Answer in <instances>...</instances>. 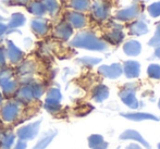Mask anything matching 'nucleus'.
Wrapping results in <instances>:
<instances>
[{
    "label": "nucleus",
    "mask_w": 160,
    "mask_h": 149,
    "mask_svg": "<svg viewBox=\"0 0 160 149\" xmlns=\"http://www.w3.org/2000/svg\"><path fill=\"white\" fill-rule=\"evenodd\" d=\"M19 113H20V110L17 105H14V103H8L1 110L2 121L6 122V123H12V122L18 120Z\"/></svg>",
    "instance_id": "obj_2"
},
{
    "label": "nucleus",
    "mask_w": 160,
    "mask_h": 149,
    "mask_svg": "<svg viewBox=\"0 0 160 149\" xmlns=\"http://www.w3.org/2000/svg\"><path fill=\"white\" fill-rule=\"evenodd\" d=\"M131 31H132V33L137 34V35H141V34H144V33H146V32H147V27H146L143 23L138 22V23H135L134 25L132 26Z\"/></svg>",
    "instance_id": "obj_14"
},
{
    "label": "nucleus",
    "mask_w": 160,
    "mask_h": 149,
    "mask_svg": "<svg viewBox=\"0 0 160 149\" xmlns=\"http://www.w3.org/2000/svg\"><path fill=\"white\" fill-rule=\"evenodd\" d=\"M148 74L150 77L154 78H160V67L156 64H152L148 67Z\"/></svg>",
    "instance_id": "obj_15"
},
{
    "label": "nucleus",
    "mask_w": 160,
    "mask_h": 149,
    "mask_svg": "<svg viewBox=\"0 0 160 149\" xmlns=\"http://www.w3.org/2000/svg\"><path fill=\"white\" fill-rule=\"evenodd\" d=\"M159 108H160V101H159Z\"/></svg>",
    "instance_id": "obj_23"
},
{
    "label": "nucleus",
    "mask_w": 160,
    "mask_h": 149,
    "mask_svg": "<svg viewBox=\"0 0 160 149\" xmlns=\"http://www.w3.org/2000/svg\"><path fill=\"white\" fill-rule=\"evenodd\" d=\"M88 145L92 149H106L108 144L103 141L102 136L100 135H92L88 138Z\"/></svg>",
    "instance_id": "obj_6"
},
{
    "label": "nucleus",
    "mask_w": 160,
    "mask_h": 149,
    "mask_svg": "<svg viewBox=\"0 0 160 149\" xmlns=\"http://www.w3.org/2000/svg\"><path fill=\"white\" fill-rule=\"evenodd\" d=\"M108 97V89L107 87L105 86H99L97 87L95 92H94V98H95L96 101H102L105 100L106 98Z\"/></svg>",
    "instance_id": "obj_12"
},
{
    "label": "nucleus",
    "mask_w": 160,
    "mask_h": 149,
    "mask_svg": "<svg viewBox=\"0 0 160 149\" xmlns=\"http://www.w3.org/2000/svg\"><path fill=\"white\" fill-rule=\"evenodd\" d=\"M156 55H157V57H159V58H160V48H159V49H157Z\"/></svg>",
    "instance_id": "obj_20"
},
{
    "label": "nucleus",
    "mask_w": 160,
    "mask_h": 149,
    "mask_svg": "<svg viewBox=\"0 0 160 149\" xmlns=\"http://www.w3.org/2000/svg\"><path fill=\"white\" fill-rule=\"evenodd\" d=\"M120 96H121V99H122L123 102H124L127 106H128L130 108L136 109V108L138 107V101H137V99L135 98L134 90L125 89L121 92Z\"/></svg>",
    "instance_id": "obj_4"
},
{
    "label": "nucleus",
    "mask_w": 160,
    "mask_h": 149,
    "mask_svg": "<svg viewBox=\"0 0 160 149\" xmlns=\"http://www.w3.org/2000/svg\"><path fill=\"white\" fill-rule=\"evenodd\" d=\"M53 137H55V134H50V135H48V136L42 138L37 143V145H36L33 149H45L47 146L49 145V144H50V142L52 141Z\"/></svg>",
    "instance_id": "obj_13"
},
{
    "label": "nucleus",
    "mask_w": 160,
    "mask_h": 149,
    "mask_svg": "<svg viewBox=\"0 0 160 149\" xmlns=\"http://www.w3.org/2000/svg\"><path fill=\"white\" fill-rule=\"evenodd\" d=\"M78 46L81 47H86L89 49H97V50H100V49H105L106 46L101 42H99L98 39H96L94 36L85 35L83 37H80L75 42Z\"/></svg>",
    "instance_id": "obj_3"
},
{
    "label": "nucleus",
    "mask_w": 160,
    "mask_h": 149,
    "mask_svg": "<svg viewBox=\"0 0 160 149\" xmlns=\"http://www.w3.org/2000/svg\"><path fill=\"white\" fill-rule=\"evenodd\" d=\"M125 74L128 77H136L139 74V64L134 61H128L125 63Z\"/></svg>",
    "instance_id": "obj_9"
},
{
    "label": "nucleus",
    "mask_w": 160,
    "mask_h": 149,
    "mask_svg": "<svg viewBox=\"0 0 160 149\" xmlns=\"http://www.w3.org/2000/svg\"><path fill=\"white\" fill-rule=\"evenodd\" d=\"M122 116L124 118L128 120H132V121H143V120H155V121H158V118L152 114L149 113H144V112H136V113H122Z\"/></svg>",
    "instance_id": "obj_7"
},
{
    "label": "nucleus",
    "mask_w": 160,
    "mask_h": 149,
    "mask_svg": "<svg viewBox=\"0 0 160 149\" xmlns=\"http://www.w3.org/2000/svg\"><path fill=\"white\" fill-rule=\"evenodd\" d=\"M0 137H1V130H0Z\"/></svg>",
    "instance_id": "obj_21"
},
{
    "label": "nucleus",
    "mask_w": 160,
    "mask_h": 149,
    "mask_svg": "<svg viewBox=\"0 0 160 149\" xmlns=\"http://www.w3.org/2000/svg\"><path fill=\"white\" fill-rule=\"evenodd\" d=\"M124 51L125 53H128L130 56H136L141 51V45H139V42H135V40L128 42L124 46Z\"/></svg>",
    "instance_id": "obj_11"
},
{
    "label": "nucleus",
    "mask_w": 160,
    "mask_h": 149,
    "mask_svg": "<svg viewBox=\"0 0 160 149\" xmlns=\"http://www.w3.org/2000/svg\"><path fill=\"white\" fill-rule=\"evenodd\" d=\"M149 11H150V13H152V15H154V17L159 15L160 14V4H155V6L150 7Z\"/></svg>",
    "instance_id": "obj_17"
},
{
    "label": "nucleus",
    "mask_w": 160,
    "mask_h": 149,
    "mask_svg": "<svg viewBox=\"0 0 160 149\" xmlns=\"http://www.w3.org/2000/svg\"><path fill=\"white\" fill-rule=\"evenodd\" d=\"M14 138V134L10 132L1 135V137H0V147H1V149H10L11 146L13 145Z\"/></svg>",
    "instance_id": "obj_10"
},
{
    "label": "nucleus",
    "mask_w": 160,
    "mask_h": 149,
    "mask_svg": "<svg viewBox=\"0 0 160 149\" xmlns=\"http://www.w3.org/2000/svg\"><path fill=\"white\" fill-rule=\"evenodd\" d=\"M127 149H141L138 145H136V144H131L130 146H128Z\"/></svg>",
    "instance_id": "obj_19"
},
{
    "label": "nucleus",
    "mask_w": 160,
    "mask_h": 149,
    "mask_svg": "<svg viewBox=\"0 0 160 149\" xmlns=\"http://www.w3.org/2000/svg\"><path fill=\"white\" fill-rule=\"evenodd\" d=\"M100 72L107 77L116 78L121 75V67L119 64H113L111 67H100Z\"/></svg>",
    "instance_id": "obj_8"
},
{
    "label": "nucleus",
    "mask_w": 160,
    "mask_h": 149,
    "mask_svg": "<svg viewBox=\"0 0 160 149\" xmlns=\"http://www.w3.org/2000/svg\"><path fill=\"white\" fill-rule=\"evenodd\" d=\"M158 148L160 149V144H159V145H158Z\"/></svg>",
    "instance_id": "obj_22"
},
{
    "label": "nucleus",
    "mask_w": 160,
    "mask_h": 149,
    "mask_svg": "<svg viewBox=\"0 0 160 149\" xmlns=\"http://www.w3.org/2000/svg\"><path fill=\"white\" fill-rule=\"evenodd\" d=\"M121 139H133V141H136L138 143H141L142 145H144L146 148H149V144L145 141V139L142 137V135L138 132L134 130H128L125 132H123L120 136Z\"/></svg>",
    "instance_id": "obj_5"
},
{
    "label": "nucleus",
    "mask_w": 160,
    "mask_h": 149,
    "mask_svg": "<svg viewBox=\"0 0 160 149\" xmlns=\"http://www.w3.org/2000/svg\"><path fill=\"white\" fill-rule=\"evenodd\" d=\"M26 148V143L24 141H20L19 143L17 144L14 149H25Z\"/></svg>",
    "instance_id": "obj_18"
},
{
    "label": "nucleus",
    "mask_w": 160,
    "mask_h": 149,
    "mask_svg": "<svg viewBox=\"0 0 160 149\" xmlns=\"http://www.w3.org/2000/svg\"><path fill=\"white\" fill-rule=\"evenodd\" d=\"M38 131H39V122H36V123L20 127L17 134L21 141H28V139H33L38 134Z\"/></svg>",
    "instance_id": "obj_1"
},
{
    "label": "nucleus",
    "mask_w": 160,
    "mask_h": 149,
    "mask_svg": "<svg viewBox=\"0 0 160 149\" xmlns=\"http://www.w3.org/2000/svg\"><path fill=\"white\" fill-rule=\"evenodd\" d=\"M149 44L152 45V46H157V45L160 44V26L158 27V30H157V33H156V35H155V37L150 40Z\"/></svg>",
    "instance_id": "obj_16"
},
{
    "label": "nucleus",
    "mask_w": 160,
    "mask_h": 149,
    "mask_svg": "<svg viewBox=\"0 0 160 149\" xmlns=\"http://www.w3.org/2000/svg\"><path fill=\"white\" fill-rule=\"evenodd\" d=\"M0 103H1V99H0Z\"/></svg>",
    "instance_id": "obj_24"
}]
</instances>
